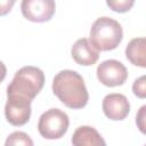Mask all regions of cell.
Segmentation results:
<instances>
[{"label":"cell","mask_w":146,"mask_h":146,"mask_svg":"<svg viewBox=\"0 0 146 146\" xmlns=\"http://www.w3.org/2000/svg\"><path fill=\"white\" fill-rule=\"evenodd\" d=\"M103 112L110 119L114 121H121L125 119L130 112V103L128 98L122 94H108L103 99Z\"/></svg>","instance_id":"52a82bcc"},{"label":"cell","mask_w":146,"mask_h":146,"mask_svg":"<svg viewBox=\"0 0 146 146\" xmlns=\"http://www.w3.org/2000/svg\"><path fill=\"white\" fill-rule=\"evenodd\" d=\"M44 84V73L35 66L19 68L7 87V100L31 105Z\"/></svg>","instance_id":"7a4b0ae2"},{"label":"cell","mask_w":146,"mask_h":146,"mask_svg":"<svg viewBox=\"0 0 146 146\" xmlns=\"http://www.w3.org/2000/svg\"><path fill=\"white\" fill-rule=\"evenodd\" d=\"M136 123L143 133H146V105H143L137 113Z\"/></svg>","instance_id":"5bb4252c"},{"label":"cell","mask_w":146,"mask_h":146,"mask_svg":"<svg viewBox=\"0 0 146 146\" xmlns=\"http://www.w3.org/2000/svg\"><path fill=\"white\" fill-rule=\"evenodd\" d=\"M97 78L106 87L122 86L128 79L125 66L116 59H107L100 63L97 67Z\"/></svg>","instance_id":"5b68a950"},{"label":"cell","mask_w":146,"mask_h":146,"mask_svg":"<svg viewBox=\"0 0 146 146\" xmlns=\"http://www.w3.org/2000/svg\"><path fill=\"white\" fill-rule=\"evenodd\" d=\"M123 31L121 24L111 17L97 18L90 29V42L98 51L115 49L122 41Z\"/></svg>","instance_id":"3957f363"},{"label":"cell","mask_w":146,"mask_h":146,"mask_svg":"<svg viewBox=\"0 0 146 146\" xmlns=\"http://www.w3.org/2000/svg\"><path fill=\"white\" fill-rule=\"evenodd\" d=\"M6 146L9 145H26V146H32L33 140L30 138V136L23 131H15L8 136L6 139Z\"/></svg>","instance_id":"8fae6325"},{"label":"cell","mask_w":146,"mask_h":146,"mask_svg":"<svg viewBox=\"0 0 146 146\" xmlns=\"http://www.w3.org/2000/svg\"><path fill=\"white\" fill-rule=\"evenodd\" d=\"M107 6L115 13H127L135 5V0H106Z\"/></svg>","instance_id":"7c38bea8"},{"label":"cell","mask_w":146,"mask_h":146,"mask_svg":"<svg viewBox=\"0 0 146 146\" xmlns=\"http://www.w3.org/2000/svg\"><path fill=\"white\" fill-rule=\"evenodd\" d=\"M16 0H0V16L7 15L14 7Z\"/></svg>","instance_id":"9a60e30c"},{"label":"cell","mask_w":146,"mask_h":146,"mask_svg":"<svg viewBox=\"0 0 146 146\" xmlns=\"http://www.w3.org/2000/svg\"><path fill=\"white\" fill-rule=\"evenodd\" d=\"M23 16L34 23H43L51 19L56 10L55 0H22Z\"/></svg>","instance_id":"8992f818"},{"label":"cell","mask_w":146,"mask_h":146,"mask_svg":"<svg viewBox=\"0 0 146 146\" xmlns=\"http://www.w3.org/2000/svg\"><path fill=\"white\" fill-rule=\"evenodd\" d=\"M6 74H7V67H6V65L0 60V83L5 80Z\"/></svg>","instance_id":"2e32d148"},{"label":"cell","mask_w":146,"mask_h":146,"mask_svg":"<svg viewBox=\"0 0 146 146\" xmlns=\"http://www.w3.org/2000/svg\"><path fill=\"white\" fill-rule=\"evenodd\" d=\"M54 95L68 108H83L89 100V94L82 76L72 70H63L52 80Z\"/></svg>","instance_id":"6da1fadb"},{"label":"cell","mask_w":146,"mask_h":146,"mask_svg":"<svg viewBox=\"0 0 146 146\" xmlns=\"http://www.w3.org/2000/svg\"><path fill=\"white\" fill-rule=\"evenodd\" d=\"M132 91L133 94L140 98L144 99L146 97V82H145V75L139 76L138 79L135 80L133 84H132Z\"/></svg>","instance_id":"4fadbf2b"},{"label":"cell","mask_w":146,"mask_h":146,"mask_svg":"<svg viewBox=\"0 0 146 146\" xmlns=\"http://www.w3.org/2000/svg\"><path fill=\"white\" fill-rule=\"evenodd\" d=\"M71 55L76 64L83 66H91L99 58V51L86 38L79 39L72 46Z\"/></svg>","instance_id":"ba28073f"},{"label":"cell","mask_w":146,"mask_h":146,"mask_svg":"<svg viewBox=\"0 0 146 146\" xmlns=\"http://www.w3.org/2000/svg\"><path fill=\"white\" fill-rule=\"evenodd\" d=\"M70 125L67 114L59 108H50L41 114L38 122L39 133L46 139L62 138Z\"/></svg>","instance_id":"277c9868"},{"label":"cell","mask_w":146,"mask_h":146,"mask_svg":"<svg viewBox=\"0 0 146 146\" xmlns=\"http://www.w3.org/2000/svg\"><path fill=\"white\" fill-rule=\"evenodd\" d=\"M125 57L132 65L145 68V38L132 39L125 48Z\"/></svg>","instance_id":"30bf717a"},{"label":"cell","mask_w":146,"mask_h":146,"mask_svg":"<svg viewBox=\"0 0 146 146\" xmlns=\"http://www.w3.org/2000/svg\"><path fill=\"white\" fill-rule=\"evenodd\" d=\"M72 144L74 146H104L106 145L105 140L100 136V133L92 127L81 125L79 127L73 136Z\"/></svg>","instance_id":"9c48e42d"}]
</instances>
